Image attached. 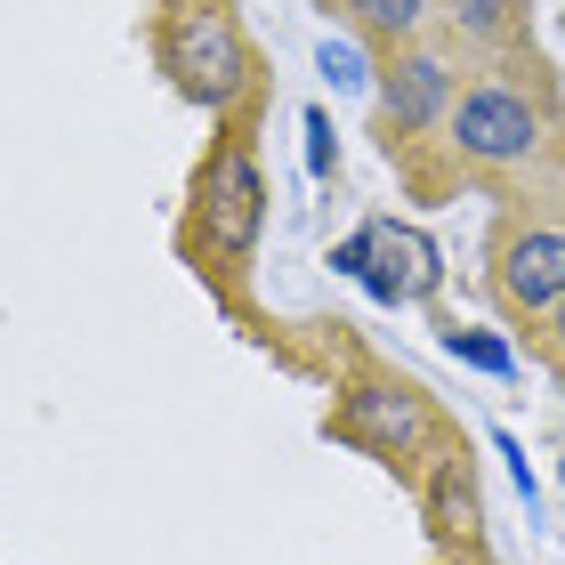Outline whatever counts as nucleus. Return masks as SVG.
Returning a JSON list of instances; mask_svg holds the SVG:
<instances>
[{
  "label": "nucleus",
  "mask_w": 565,
  "mask_h": 565,
  "mask_svg": "<svg viewBox=\"0 0 565 565\" xmlns=\"http://www.w3.org/2000/svg\"><path fill=\"white\" fill-rule=\"evenodd\" d=\"M509 299H525V307H565V235H525V243H509Z\"/></svg>",
  "instance_id": "5"
},
{
  "label": "nucleus",
  "mask_w": 565,
  "mask_h": 565,
  "mask_svg": "<svg viewBox=\"0 0 565 565\" xmlns=\"http://www.w3.org/2000/svg\"><path fill=\"white\" fill-rule=\"evenodd\" d=\"M452 24H460V33H501L509 0H452Z\"/></svg>",
  "instance_id": "10"
},
{
  "label": "nucleus",
  "mask_w": 565,
  "mask_h": 565,
  "mask_svg": "<svg viewBox=\"0 0 565 565\" xmlns=\"http://www.w3.org/2000/svg\"><path fill=\"white\" fill-rule=\"evenodd\" d=\"M557 348H565V307H557Z\"/></svg>",
  "instance_id": "13"
},
{
  "label": "nucleus",
  "mask_w": 565,
  "mask_h": 565,
  "mask_svg": "<svg viewBox=\"0 0 565 565\" xmlns=\"http://www.w3.org/2000/svg\"><path fill=\"white\" fill-rule=\"evenodd\" d=\"M348 420H355L364 445L396 452V445H413V436H420V404L404 396V388H355V396H348Z\"/></svg>",
  "instance_id": "6"
},
{
  "label": "nucleus",
  "mask_w": 565,
  "mask_h": 565,
  "mask_svg": "<svg viewBox=\"0 0 565 565\" xmlns=\"http://www.w3.org/2000/svg\"><path fill=\"white\" fill-rule=\"evenodd\" d=\"M162 65L178 73V89H186V97H202V106H235L243 82H250L243 33L218 9H178L170 33H162Z\"/></svg>",
  "instance_id": "1"
},
{
  "label": "nucleus",
  "mask_w": 565,
  "mask_h": 565,
  "mask_svg": "<svg viewBox=\"0 0 565 565\" xmlns=\"http://www.w3.org/2000/svg\"><path fill=\"white\" fill-rule=\"evenodd\" d=\"M307 170H316V178L331 170V121L323 114H307Z\"/></svg>",
  "instance_id": "12"
},
{
  "label": "nucleus",
  "mask_w": 565,
  "mask_h": 565,
  "mask_svg": "<svg viewBox=\"0 0 565 565\" xmlns=\"http://www.w3.org/2000/svg\"><path fill=\"white\" fill-rule=\"evenodd\" d=\"M316 65L331 73V89H364V57H355L348 41H323V49H316Z\"/></svg>",
  "instance_id": "9"
},
{
  "label": "nucleus",
  "mask_w": 565,
  "mask_h": 565,
  "mask_svg": "<svg viewBox=\"0 0 565 565\" xmlns=\"http://www.w3.org/2000/svg\"><path fill=\"white\" fill-rule=\"evenodd\" d=\"M355 282H364L372 299H388V307L396 299H428L436 291V243L380 218V226H364V275Z\"/></svg>",
  "instance_id": "3"
},
{
  "label": "nucleus",
  "mask_w": 565,
  "mask_h": 565,
  "mask_svg": "<svg viewBox=\"0 0 565 565\" xmlns=\"http://www.w3.org/2000/svg\"><path fill=\"white\" fill-rule=\"evenodd\" d=\"M259 226H267V178H259L250 153L226 146L211 162V178H202V235H211L218 250H250Z\"/></svg>",
  "instance_id": "2"
},
{
  "label": "nucleus",
  "mask_w": 565,
  "mask_h": 565,
  "mask_svg": "<svg viewBox=\"0 0 565 565\" xmlns=\"http://www.w3.org/2000/svg\"><path fill=\"white\" fill-rule=\"evenodd\" d=\"M348 9H355V24H372V33H413V24L428 17V0H348Z\"/></svg>",
  "instance_id": "8"
},
{
  "label": "nucleus",
  "mask_w": 565,
  "mask_h": 565,
  "mask_svg": "<svg viewBox=\"0 0 565 565\" xmlns=\"http://www.w3.org/2000/svg\"><path fill=\"white\" fill-rule=\"evenodd\" d=\"M452 130H460V153H477V162H518V153H533V130H542V121H533L525 97L477 89V97H460Z\"/></svg>",
  "instance_id": "4"
},
{
  "label": "nucleus",
  "mask_w": 565,
  "mask_h": 565,
  "mask_svg": "<svg viewBox=\"0 0 565 565\" xmlns=\"http://www.w3.org/2000/svg\"><path fill=\"white\" fill-rule=\"evenodd\" d=\"M452 348L469 355L477 372H509V348H501V340H484V331H452Z\"/></svg>",
  "instance_id": "11"
},
{
  "label": "nucleus",
  "mask_w": 565,
  "mask_h": 565,
  "mask_svg": "<svg viewBox=\"0 0 565 565\" xmlns=\"http://www.w3.org/2000/svg\"><path fill=\"white\" fill-rule=\"evenodd\" d=\"M388 114H396V130L436 121V114H445V65H436V57H404L388 73Z\"/></svg>",
  "instance_id": "7"
}]
</instances>
